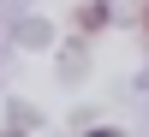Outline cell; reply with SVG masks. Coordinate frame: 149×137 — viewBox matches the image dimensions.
<instances>
[]
</instances>
